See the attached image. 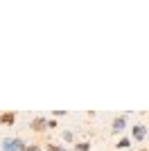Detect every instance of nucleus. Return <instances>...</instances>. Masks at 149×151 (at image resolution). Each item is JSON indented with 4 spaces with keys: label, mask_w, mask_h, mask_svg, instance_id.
Instances as JSON below:
<instances>
[{
    "label": "nucleus",
    "mask_w": 149,
    "mask_h": 151,
    "mask_svg": "<svg viewBox=\"0 0 149 151\" xmlns=\"http://www.w3.org/2000/svg\"><path fill=\"white\" fill-rule=\"evenodd\" d=\"M142 151H149V149H142Z\"/></svg>",
    "instance_id": "nucleus-10"
},
{
    "label": "nucleus",
    "mask_w": 149,
    "mask_h": 151,
    "mask_svg": "<svg viewBox=\"0 0 149 151\" xmlns=\"http://www.w3.org/2000/svg\"><path fill=\"white\" fill-rule=\"evenodd\" d=\"M124 124H127V120H124V117H115V120H113V129H115V131L124 129Z\"/></svg>",
    "instance_id": "nucleus-5"
},
{
    "label": "nucleus",
    "mask_w": 149,
    "mask_h": 151,
    "mask_svg": "<svg viewBox=\"0 0 149 151\" xmlns=\"http://www.w3.org/2000/svg\"><path fill=\"white\" fill-rule=\"evenodd\" d=\"M145 135H147V129H145L142 124H136V126H133V138H136V140H142Z\"/></svg>",
    "instance_id": "nucleus-2"
},
{
    "label": "nucleus",
    "mask_w": 149,
    "mask_h": 151,
    "mask_svg": "<svg viewBox=\"0 0 149 151\" xmlns=\"http://www.w3.org/2000/svg\"><path fill=\"white\" fill-rule=\"evenodd\" d=\"M27 151H41V147H36V145H30V149Z\"/></svg>",
    "instance_id": "nucleus-9"
},
{
    "label": "nucleus",
    "mask_w": 149,
    "mask_h": 151,
    "mask_svg": "<svg viewBox=\"0 0 149 151\" xmlns=\"http://www.w3.org/2000/svg\"><path fill=\"white\" fill-rule=\"evenodd\" d=\"M129 145H131V142H129V138H122V140L118 142V147H122V149H127Z\"/></svg>",
    "instance_id": "nucleus-6"
},
{
    "label": "nucleus",
    "mask_w": 149,
    "mask_h": 151,
    "mask_svg": "<svg viewBox=\"0 0 149 151\" xmlns=\"http://www.w3.org/2000/svg\"><path fill=\"white\" fill-rule=\"evenodd\" d=\"M2 149H5V151H23L25 149V142L20 138H14V140L7 138L5 142H2ZM25 151H27V149H25Z\"/></svg>",
    "instance_id": "nucleus-1"
},
{
    "label": "nucleus",
    "mask_w": 149,
    "mask_h": 151,
    "mask_svg": "<svg viewBox=\"0 0 149 151\" xmlns=\"http://www.w3.org/2000/svg\"><path fill=\"white\" fill-rule=\"evenodd\" d=\"M90 149V145H86V142H79V145H77V151H88Z\"/></svg>",
    "instance_id": "nucleus-7"
},
{
    "label": "nucleus",
    "mask_w": 149,
    "mask_h": 151,
    "mask_svg": "<svg viewBox=\"0 0 149 151\" xmlns=\"http://www.w3.org/2000/svg\"><path fill=\"white\" fill-rule=\"evenodd\" d=\"M14 120H16L14 113H2L0 115V122H5V124H14Z\"/></svg>",
    "instance_id": "nucleus-3"
},
{
    "label": "nucleus",
    "mask_w": 149,
    "mask_h": 151,
    "mask_svg": "<svg viewBox=\"0 0 149 151\" xmlns=\"http://www.w3.org/2000/svg\"><path fill=\"white\" fill-rule=\"evenodd\" d=\"M32 129H34V131H41V129H45V120H43V117H36V120L32 122Z\"/></svg>",
    "instance_id": "nucleus-4"
},
{
    "label": "nucleus",
    "mask_w": 149,
    "mask_h": 151,
    "mask_svg": "<svg viewBox=\"0 0 149 151\" xmlns=\"http://www.w3.org/2000/svg\"><path fill=\"white\" fill-rule=\"evenodd\" d=\"M48 151H66V149H63V147H56V145H50Z\"/></svg>",
    "instance_id": "nucleus-8"
}]
</instances>
